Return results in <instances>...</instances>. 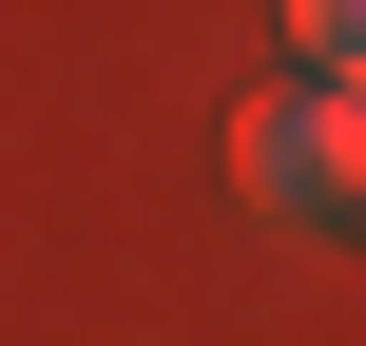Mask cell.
Masks as SVG:
<instances>
[{
    "mask_svg": "<svg viewBox=\"0 0 366 346\" xmlns=\"http://www.w3.org/2000/svg\"><path fill=\"white\" fill-rule=\"evenodd\" d=\"M232 173H251V193H270V212H328V135H309V77H290V96H251V116H232Z\"/></svg>",
    "mask_w": 366,
    "mask_h": 346,
    "instance_id": "cell-1",
    "label": "cell"
},
{
    "mask_svg": "<svg viewBox=\"0 0 366 346\" xmlns=\"http://www.w3.org/2000/svg\"><path fill=\"white\" fill-rule=\"evenodd\" d=\"M309 135H328V212H366V58L309 77Z\"/></svg>",
    "mask_w": 366,
    "mask_h": 346,
    "instance_id": "cell-2",
    "label": "cell"
},
{
    "mask_svg": "<svg viewBox=\"0 0 366 346\" xmlns=\"http://www.w3.org/2000/svg\"><path fill=\"white\" fill-rule=\"evenodd\" d=\"M290 39H309V58L347 77V58H366V0H290Z\"/></svg>",
    "mask_w": 366,
    "mask_h": 346,
    "instance_id": "cell-3",
    "label": "cell"
}]
</instances>
